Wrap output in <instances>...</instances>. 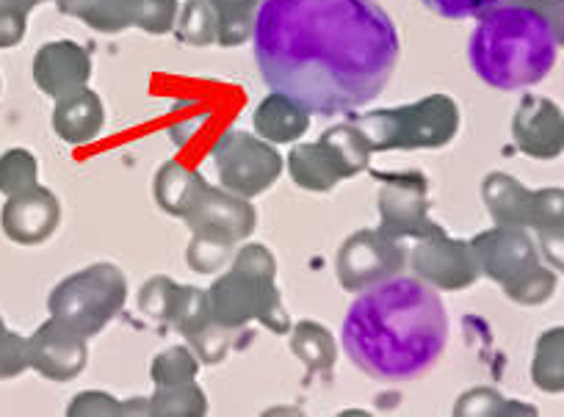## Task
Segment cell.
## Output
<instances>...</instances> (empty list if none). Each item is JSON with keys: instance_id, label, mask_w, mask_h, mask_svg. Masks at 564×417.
Returning <instances> with one entry per match:
<instances>
[{"instance_id": "cell-1", "label": "cell", "mask_w": 564, "mask_h": 417, "mask_svg": "<svg viewBox=\"0 0 564 417\" xmlns=\"http://www.w3.org/2000/svg\"><path fill=\"white\" fill-rule=\"evenodd\" d=\"M252 47L263 84L316 117L377 100L401 53L399 31L377 0H265Z\"/></svg>"}, {"instance_id": "cell-2", "label": "cell", "mask_w": 564, "mask_h": 417, "mask_svg": "<svg viewBox=\"0 0 564 417\" xmlns=\"http://www.w3.org/2000/svg\"><path fill=\"white\" fill-rule=\"evenodd\" d=\"M340 343L357 371L377 382L421 378L448 345V312L441 290L401 274L362 290L346 312Z\"/></svg>"}, {"instance_id": "cell-3", "label": "cell", "mask_w": 564, "mask_h": 417, "mask_svg": "<svg viewBox=\"0 0 564 417\" xmlns=\"http://www.w3.org/2000/svg\"><path fill=\"white\" fill-rule=\"evenodd\" d=\"M564 47V0H496L476 14L470 69L498 91H520L553 73Z\"/></svg>"}, {"instance_id": "cell-4", "label": "cell", "mask_w": 564, "mask_h": 417, "mask_svg": "<svg viewBox=\"0 0 564 417\" xmlns=\"http://www.w3.org/2000/svg\"><path fill=\"white\" fill-rule=\"evenodd\" d=\"M208 305L214 321L230 334L252 321L263 323L271 334H289L294 327L276 288V260L263 243L236 249L230 271L208 288Z\"/></svg>"}, {"instance_id": "cell-5", "label": "cell", "mask_w": 564, "mask_h": 417, "mask_svg": "<svg viewBox=\"0 0 564 417\" xmlns=\"http://www.w3.org/2000/svg\"><path fill=\"white\" fill-rule=\"evenodd\" d=\"M349 122L366 135L371 153L390 150H441L457 139L459 106L448 95H430L417 102L395 108H377L366 113H349Z\"/></svg>"}, {"instance_id": "cell-6", "label": "cell", "mask_w": 564, "mask_h": 417, "mask_svg": "<svg viewBox=\"0 0 564 417\" xmlns=\"http://www.w3.org/2000/svg\"><path fill=\"white\" fill-rule=\"evenodd\" d=\"M183 221L192 230L186 265L197 274H216L230 263L238 243L254 232L258 210L252 199L205 183L183 213Z\"/></svg>"}, {"instance_id": "cell-7", "label": "cell", "mask_w": 564, "mask_h": 417, "mask_svg": "<svg viewBox=\"0 0 564 417\" xmlns=\"http://www.w3.org/2000/svg\"><path fill=\"white\" fill-rule=\"evenodd\" d=\"M481 276L501 285L518 305H542L556 288L553 271L542 268L536 246L523 227H501L470 238Z\"/></svg>"}, {"instance_id": "cell-8", "label": "cell", "mask_w": 564, "mask_h": 417, "mask_svg": "<svg viewBox=\"0 0 564 417\" xmlns=\"http://www.w3.org/2000/svg\"><path fill=\"white\" fill-rule=\"evenodd\" d=\"M128 301V276L113 263H91L64 276L47 296V312L84 338L100 334Z\"/></svg>"}, {"instance_id": "cell-9", "label": "cell", "mask_w": 564, "mask_h": 417, "mask_svg": "<svg viewBox=\"0 0 564 417\" xmlns=\"http://www.w3.org/2000/svg\"><path fill=\"white\" fill-rule=\"evenodd\" d=\"M371 169V147L366 135L346 119L324 130L316 144L291 147L285 172L300 188L311 194H329L338 183Z\"/></svg>"}, {"instance_id": "cell-10", "label": "cell", "mask_w": 564, "mask_h": 417, "mask_svg": "<svg viewBox=\"0 0 564 417\" xmlns=\"http://www.w3.org/2000/svg\"><path fill=\"white\" fill-rule=\"evenodd\" d=\"M210 161H214L221 188L247 199L269 191L285 169V161L276 153L274 144L263 142L258 133H247V130L221 133L210 147Z\"/></svg>"}, {"instance_id": "cell-11", "label": "cell", "mask_w": 564, "mask_h": 417, "mask_svg": "<svg viewBox=\"0 0 564 417\" xmlns=\"http://www.w3.org/2000/svg\"><path fill=\"white\" fill-rule=\"evenodd\" d=\"M368 172L379 183L377 230L382 235L393 238V241H410V238L417 241V238L430 235L441 227L430 219V180L423 172Z\"/></svg>"}, {"instance_id": "cell-12", "label": "cell", "mask_w": 564, "mask_h": 417, "mask_svg": "<svg viewBox=\"0 0 564 417\" xmlns=\"http://www.w3.org/2000/svg\"><path fill=\"white\" fill-rule=\"evenodd\" d=\"M406 263H410V249L404 241H393L379 230H357L340 243L335 271L346 294H362L399 276Z\"/></svg>"}, {"instance_id": "cell-13", "label": "cell", "mask_w": 564, "mask_h": 417, "mask_svg": "<svg viewBox=\"0 0 564 417\" xmlns=\"http://www.w3.org/2000/svg\"><path fill=\"white\" fill-rule=\"evenodd\" d=\"M481 199L490 210L492 221L501 227H534L536 232L564 227V191H529L514 177L492 172L481 183Z\"/></svg>"}, {"instance_id": "cell-14", "label": "cell", "mask_w": 564, "mask_h": 417, "mask_svg": "<svg viewBox=\"0 0 564 417\" xmlns=\"http://www.w3.org/2000/svg\"><path fill=\"white\" fill-rule=\"evenodd\" d=\"M412 276H417L421 283L432 285L441 294H457V290H468L470 285L479 283V263L470 241H459V238L448 235L443 227H437L430 235L417 238L415 246L410 249Z\"/></svg>"}, {"instance_id": "cell-15", "label": "cell", "mask_w": 564, "mask_h": 417, "mask_svg": "<svg viewBox=\"0 0 564 417\" xmlns=\"http://www.w3.org/2000/svg\"><path fill=\"white\" fill-rule=\"evenodd\" d=\"M80 332H75L67 323L47 318L40 329L29 338L31 371L45 376L47 382H73L84 373L89 362V345Z\"/></svg>"}, {"instance_id": "cell-16", "label": "cell", "mask_w": 564, "mask_h": 417, "mask_svg": "<svg viewBox=\"0 0 564 417\" xmlns=\"http://www.w3.org/2000/svg\"><path fill=\"white\" fill-rule=\"evenodd\" d=\"M58 224H62V202L51 188L40 186V183L7 197L3 210H0L3 235L20 246H40V243L51 241Z\"/></svg>"}, {"instance_id": "cell-17", "label": "cell", "mask_w": 564, "mask_h": 417, "mask_svg": "<svg viewBox=\"0 0 564 417\" xmlns=\"http://www.w3.org/2000/svg\"><path fill=\"white\" fill-rule=\"evenodd\" d=\"M512 139L529 158L551 161L564 150V113L553 100L525 95L512 117Z\"/></svg>"}, {"instance_id": "cell-18", "label": "cell", "mask_w": 564, "mask_h": 417, "mask_svg": "<svg viewBox=\"0 0 564 417\" xmlns=\"http://www.w3.org/2000/svg\"><path fill=\"white\" fill-rule=\"evenodd\" d=\"M31 73L42 95L62 100L89 86L91 56L84 45L73 40L47 42L36 51Z\"/></svg>"}, {"instance_id": "cell-19", "label": "cell", "mask_w": 564, "mask_h": 417, "mask_svg": "<svg viewBox=\"0 0 564 417\" xmlns=\"http://www.w3.org/2000/svg\"><path fill=\"white\" fill-rule=\"evenodd\" d=\"M102 128H106V106H102L100 95L91 91L89 86L56 100L53 133L69 147H86V144L97 142Z\"/></svg>"}, {"instance_id": "cell-20", "label": "cell", "mask_w": 564, "mask_h": 417, "mask_svg": "<svg viewBox=\"0 0 564 417\" xmlns=\"http://www.w3.org/2000/svg\"><path fill=\"white\" fill-rule=\"evenodd\" d=\"M311 117L305 106L294 100V97L282 95V91H271L258 102L252 113L254 133L269 144H296L305 139L311 130Z\"/></svg>"}, {"instance_id": "cell-21", "label": "cell", "mask_w": 564, "mask_h": 417, "mask_svg": "<svg viewBox=\"0 0 564 417\" xmlns=\"http://www.w3.org/2000/svg\"><path fill=\"white\" fill-rule=\"evenodd\" d=\"M208 180L197 169H188L181 161H164L161 169L155 172L153 197L166 216L183 219L186 208L192 205V199L197 197V191Z\"/></svg>"}, {"instance_id": "cell-22", "label": "cell", "mask_w": 564, "mask_h": 417, "mask_svg": "<svg viewBox=\"0 0 564 417\" xmlns=\"http://www.w3.org/2000/svg\"><path fill=\"white\" fill-rule=\"evenodd\" d=\"M289 345L296 360L311 373H329L338 362V343L318 321H300L291 327Z\"/></svg>"}, {"instance_id": "cell-23", "label": "cell", "mask_w": 564, "mask_h": 417, "mask_svg": "<svg viewBox=\"0 0 564 417\" xmlns=\"http://www.w3.org/2000/svg\"><path fill=\"white\" fill-rule=\"evenodd\" d=\"M67 18L80 20L100 34H122L130 29V0H53Z\"/></svg>"}, {"instance_id": "cell-24", "label": "cell", "mask_w": 564, "mask_h": 417, "mask_svg": "<svg viewBox=\"0 0 564 417\" xmlns=\"http://www.w3.org/2000/svg\"><path fill=\"white\" fill-rule=\"evenodd\" d=\"M265 0H210L219 18V47H241L252 42L254 20Z\"/></svg>"}, {"instance_id": "cell-25", "label": "cell", "mask_w": 564, "mask_h": 417, "mask_svg": "<svg viewBox=\"0 0 564 417\" xmlns=\"http://www.w3.org/2000/svg\"><path fill=\"white\" fill-rule=\"evenodd\" d=\"M150 415L155 417H205L208 398L197 382L166 384L150 395Z\"/></svg>"}, {"instance_id": "cell-26", "label": "cell", "mask_w": 564, "mask_h": 417, "mask_svg": "<svg viewBox=\"0 0 564 417\" xmlns=\"http://www.w3.org/2000/svg\"><path fill=\"white\" fill-rule=\"evenodd\" d=\"M175 36L188 47H210L219 42V18L210 0H186L177 18Z\"/></svg>"}, {"instance_id": "cell-27", "label": "cell", "mask_w": 564, "mask_h": 417, "mask_svg": "<svg viewBox=\"0 0 564 417\" xmlns=\"http://www.w3.org/2000/svg\"><path fill=\"white\" fill-rule=\"evenodd\" d=\"M534 384L545 393H562L564 389V327L551 329L540 338L531 365Z\"/></svg>"}, {"instance_id": "cell-28", "label": "cell", "mask_w": 564, "mask_h": 417, "mask_svg": "<svg viewBox=\"0 0 564 417\" xmlns=\"http://www.w3.org/2000/svg\"><path fill=\"white\" fill-rule=\"evenodd\" d=\"M199 365H203V362L194 354L192 345H172V349L161 351V354L150 362V378H153L155 387L197 382Z\"/></svg>"}, {"instance_id": "cell-29", "label": "cell", "mask_w": 564, "mask_h": 417, "mask_svg": "<svg viewBox=\"0 0 564 417\" xmlns=\"http://www.w3.org/2000/svg\"><path fill=\"white\" fill-rule=\"evenodd\" d=\"M181 294H183L181 283H175V279H170V276L159 274V276H153V279H148V283L141 285L139 310L144 312L150 321L170 327L172 316H175L177 301H181Z\"/></svg>"}, {"instance_id": "cell-30", "label": "cell", "mask_w": 564, "mask_h": 417, "mask_svg": "<svg viewBox=\"0 0 564 417\" xmlns=\"http://www.w3.org/2000/svg\"><path fill=\"white\" fill-rule=\"evenodd\" d=\"M181 18V0H130V29L150 36H166Z\"/></svg>"}, {"instance_id": "cell-31", "label": "cell", "mask_w": 564, "mask_h": 417, "mask_svg": "<svg viewBox=\"0 0 564 417\" xmlns=\"http://www.w3.org/2000/svg\"><path fill=\"white\" fill-rule=\"evenodd\" d=\"M36 183H40V164L29 150L12 147L0 155V194L3 197L34 188Z\"/></svg>"}, {"instance_id": "cell-32", "label": "cell", "mask_w": 564, "mask_h": 417, "mask_svg": "<svg viewBox=\"0 0 564 417\" xmlns=\"http://www.w3.org/2000/svg\"><path fill=\"white\" fill-rule=\"evenodd\" d=\"M454 415L470 417V415H534V406L514 404V400L501 398L492 387H474L457 398L454 404Z\"/></svg>"}, {"instance_id": "cell-33", "label": "cell", "mask_w": 564, "mask_h": 417, "mask_svg": "<svg viewBox=\"0 0 564 417\" xmlns=\"http://www.w3.org/2000/svg\"><path fill=\"white\" fill-rule=\"evenodd\" d=\"M31 367V354H29V338L18 332H3L0 338V382H9V378L23 376Z\"/></svg>"}, {"instance_id": "cell-34", "label": "cell", "mask_w": 564, "mask_h": 417, "mask_svg": "<svg viewBox=\"0 0 564 417\" xmlns=\"http://www.w3.org/2000/svg\"><path fill=\"white\" fill-rule=\"evenodd\" d=\"M69 417H119L124 415V404L113 395L102 393V389H89V393H78L67 404Z\"/></svg>"}, {"instance_id": "cell-35", "label": "cell", "mask_w": 564, "mask_h": 417, "mask_svg": "<svg viewBox=\"0 0 564 417\" xmlns=\"http://www.w3.org/2000/svg\"><path fill=\"white\" fill-rule=\"evenodd\" d=\"M421 3L443 20H465L476 18L481 9H487L496 0H421Z\"/></svg>"}, {"instance_id": "cell-36", "label": "cell", "mask_w": 564, "mask_h": 417, "mask_svg": "<svg viewBox=\"0 0 564 417\" xmlns=\"http://www.w3.org/2000/svg\"><path fill=\"white\" fill-rule=\"evenodd\" d=\"M25 12L0 3V51L20 45L25 40Z\"/></svg>"}, {"instance_id": "cell-37", "label": "cell", "mask_w": 564, "mask_h": 417, "mask_svg": "<svg viewBox=\"0 0 564 417\" xmlns=\"http://www.w3.org/2000/svg\"><path fill=\"white\" fill-rule=\"evenodd\" d=\"M0 3H7V7H12V9H18V12L29 14L31 9H36L40 3H45V0H0Z\"/></svg>"}, {"instance_id": "cell-38", "label": "cell", "mask_w": 564, "mask_h": 417, "mask_svg": "<svg viewBox=\"0 0 564 417\" xmlns=\"http://www.w3.org/2000/svg\"><path fill=\"white\" fill-rule=\"evenodd\" d=\"M3 332H7V323H3V318H0V338H3Z\"/></svg>"}, {"instance_id": "cell-39", "label": "cell", "mask_w": 564, "mask_h": 417, "mask_svg": "<svg viewBox=\"0 0 564 417\" xmlns=\"http://www.w3.org/2000/svg\"><path fill=\"white\" fill-rule=\"evenodd\" d=\"M0 86H3V84H0Z\"/></svg>"}]
</instances>
